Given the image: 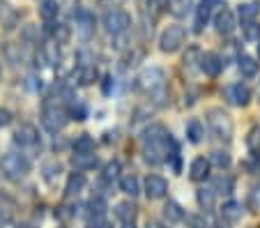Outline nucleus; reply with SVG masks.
I'll return each mask as SVG.
<instances>
[{
    "label": "nucleus",
    "mask_w": 260,
    "mask_h": 228,
    "mask_svg": "<svg viewBox=\"0 0 260 228\" xmlns=\"http://www.w3.org/2000/svg\"><path fill=\"white\" fill-rule=\"evenodd\" d=\"M168 145H173V139L164 124L147 127L145 134H143V157H145L147 164L159 166V164H164L168 157H173V154L168 152Z\"/></svg>",
    "instance_id": "obj_1"
},
{
    "label": "nucleus",
    "mask_w": 260,
    "mask_h": 228,
    "mask_svg": "<svg viewBox=\"0 0 260 228\" xmlns=\"http://www.w3.org/2000/svg\"><path fill=\"white\" fill-rule=\"evenodd\" d=\"M138 85L157 102L166 100V76H164V72L159 67H145L141 72V76H138Z\"/></svg>",
    "instance_id": "obj_2"
},
{
    "label": "nucleus",
    "mask_w": 260,
    "mask_h": 228,
    "mask_svg": "<svg viewBox=\"0 0 260 228\" xmlns=\"http://www.w3.org/2000/svg\"><path fill=\"white\" fill-rule=\"evenodd\" d=\"M205 118H207V124H210V129H212V134H214L216 139H221V141L233 139V120L223 109H210L205 113Z\"/></svg>",
    "instance_id": "obj_3"
},
{
    "label": "nucleus",
    "mask_w": 260,
    "mask_h": 228,
    "mask_svg": "<svg viewBox=\"0 0 260 228\" xmlns=\"http://www.w3.org/2000/svg\"><path fill=\"white\" fill-rule=\"evenodd\" d=\"M67 120L69 113L58 104H46L42 109V124H44V129H49L51 134H58L60 129L67 124Z\"/></svg>",
    "instance_id": "obj_4"
},
{
    "label": "nucleus",
    "mask_w": 260,
    "mask_h": 228,
    "mask_svg": "<svg viewBox=\"0 0 260 228\" xmlns=\"http://www.w3.org/2000/svg\"><path fill=\"white\" fill-rule=\"evenodd\" d=\"M30 171V161L19 152H7L3 157V173L10 180H21Z\"/></svg>",
    "instance_id": "obj_5"
},
{
    "label": "nucleus",
    "mask_w": 260,
    "mask_h": 228,
    "mask_svg": "<svg viewBox=\"0 0 260 228\" xmlns=\"http://www.w3.org/2000/svg\"><path fill=\"white\" fill-rule=\"evenodd\" d=\"M184 37H187V32H184L182 25H168L161 32V37H159V49H161L164 53H175V51L182 49Z\"/></svg>",
    "instance_id": "obj_6"
},
{
    "label": "nucleus",
    "mask_w": 260,
    "mask_h": 228,
    "mask_svg": "<svg viewBox=\"0 0 260 228\" xmlns=\"http://www.w3.org/2000/svg\"><path fill=\"white\" fill-rule=\"evenodd\" d=\"M104 25H106V30L111 35H122L132 25V16L124 10H108L104 14Z\"/></svg>",
    "instance_id": "obj_7"
},
{
    "label": "nucleus",
    "mask_w": 260,
    "mask_h": 228,
    "mask_svg": "<svg viewBox=\"0 0 260 228\" xmlns=\"http://www.w3.org/2000/svg\"><path fill=\"white\" fill-rule=\"evenodd\" d=\"M223 97L231 106H246L251 102V92L244 83H231L223 88Z\"/></svg>",
    "instance_id": "obj_8"
},
{
    "label": "nucleus",
    "mask_w": 260,
    "mask_h": 228,
    "mask_svg": "<svg viewBox=\"0 0 260 228\" xmlns=\"http://www.w3.org/2000/svg\"><path fill=\"white\" fill-rule=\"evenodd\" d=\"M168 193V182L157 173H150L145 178V196L150 201H159Z\"/></svg>",
    "instance_id": "obj_9"
},
{
    "label": "nucleus",
    "mask_w": 260,
    "mask_h": 228,
    "mask_svg": "<svg viewBox=\"0 0 260 228\" xmlns=\"http://www.w3.org/2000/svg\"><path fill=\"white\" fill-rule=\"evenodd\" d=\"M37 141H40V134H37V129H35L32 124H21V127L14 132V143L21 145V150L35 148Z\"/></svg>",
    "instance_id": "obj_10"
},
{
    "label": "nucleus",
    "mask_w": 260,
    "mask_h": 228,
    "mask_svg": "<svg viewBox=\"0 0 260 228\" xmlns=\"http://www.w3.org/2000/svg\"><path fill=\"white\" fill-rule=\"evenodd\" d=\"M214 28L219 35H233L237 28V21H235V14L231 10H219V14L214 16Z\"/></svg>",
    "instance_id": "obj_11"
},
{
    "label": "nucleus",
    "mask_w": 260,
    "mask_h": 228,
    "mask_svg": "<svg viewBox=\"0 0 260 228\" xmlns=\"http://www.w3.org/2000/svg\"><path fill=\"white\" fill-rule=\"evenodd\" d=\"M210 169H212L210 159L196 157L191 161V166H189V178H191L193 182H205V180L210 178Z\"/></svg>",
    "instance_id": "obj_12"
},
{
    "label": "nucleus",
    "mask_w": 260,
    "mask_h": 228,
    "mask_svg": "<svg viewBox=\"0 0 260 228\" xmlns=\"http://www.w3.org/2000/svg\"><path fill=\"white\" fill-rule=\"evenodd\" d=\"M223 67H226V60L221 58V55H216V53H205V55H203L201 70L205 72L207 76H219Z\"/></svg>",
    "instance_id": "obj_13"
},
{
    "label": "nucleus",
    "mask_w": 260,
    "mask_h": 228,
    "mask_svg": "<svg viewBox=\"0 0 260 228\" xmlns=\"http://www.w3.org/2000/svg\"><path fill=\"white\" fill-rule=\"evenodd\" d=\"M76 30L81 32V37H90L94 32V16L88 10L76 12Z\"/></svg>",
    "instance_id": "obj_14"
},
{
    "label": "nucleus",
    "mask_w": 260,
    "mask_h": 228,
    "mask_svg": "<svg viewBox=\"0 0 260 228\" xmlns=\"http://www.w3.org/2000/svg\"><path fill=\"white\" fill-rule=\"evenodd\" d=\"M83 187H85V175H83V171H76V173H72L67 178L64 196H67V199H74V196H79V193L83 191Z\"/></svg>",
    "instance_id": "obj_15"
},
{
    "label": "nucleus",
    "mask_w": 260,
    "mask_h": 228,
    "mask_svg": "<svg viewBox=\"0 0 260 228\" xmlns=\"http://www.w3.org/2000/svg\"><path fill=\"white\" fill-rule=\"evenodd\" d=\"M203 51L198 49V46H189L187 49V53H184V70H189V72H196V70H201V64H203Z\"/></svg>",
    "instance_id": "obj_16"
},
{
    "label": "nucleus",
    "mask_w": 260,
    "mask_h": 228,
    "mask_svg": "<svg viewBox=\"0 0 260 228\" xmlns=\"http://www.w3.org/2000/svg\"><path fill=\"white\" fill-rule=\"evenodd\" d=\"M164 219H166L168 223H180L187 219V214H184V210H182L180 203H175V201H168L166 205H164Z\"/></svg>",
    "instance_id": "obj_17"
},
{
    "label": "nucleus",
    "mask_w": 260,
    "mask_h": 228,
    "mask_svg": "<svg viewBox=\"0 0 260 228\" xmlns=\"http://www.w3.org/2000/svg\"><path fill=\"white\" fill-rule=\"evenodd\" d=\"M115 217H118L122 223H134V219H136V205L129 203V201L118 203L115 205Z\"/></svg>",
    "instance_id": "obj_18"
},
{
    "label": "nucleus",
    "mask_w": 260,
    "mask_h": 228,
    "mask_svg": "<svg viewBox=\"0 0 260 228\" xmlns=\"http://www.w3.org/2000/svg\"><path fill=\"white\" fill-rule=\"evenodd\" d=\"M72 166L76 171H90L97 166V157L94 154H79V152H74L72 154Z\"/></svg>",
    "instance_id": "obj_19"
},
{
    "label": "nucleus",
    "mask_w": 260,
    "mask_h": 228,
    "mask_svg": "<svg viewBox=\"0 0 260 228\" xmlns=\"http://www.w3.org/2000/svg\"><path fill=\"white\" fill-rule=\"evenodd\" d=\"M242 212H244V208H242V203H237V201H226L223 208H221V217L228 219V221H240Z\"/></svg>",
    "instance_id": "obj_20"
},
{
    "label": "nucleus",
    "mask_w": 260,
    "mask_h": 228,
    "mask_svg": "<svg viewBox=\"0 0 260 228\" xmlns=\"http://www.w3.org/2000/svg\"><path fill=\"white\" fill-rule=\"evenodd\" d=\"M237 67H240V74L246 76V79L258 74V62H255V58H251V55H240V58H237Z\"/></svg>",
    "instance_id": "obj_21"
},
{
    "label": "nucleus",
    "mask_w": 260,
    "mask_h": 228,
    "mask_svg": "<svg viewBox=\"0 0 260 228\" xmlns=\"http://www.w3.org/2000/svg\"><path fill=\"white\" fill-rule=\"evenodd\" d=\"M212 189H214V193H223V196H231L233 189H235V180L231 178V175H219V178L214 180V184H212Z\"/></svg>",
    "instance_id": "obj_22"
},
{
    "label": "nucleus",
    "mask_w": 260,
    "mask_h": 228,
    "mask_svg": "<svg viewBox=\"0 0 260 228\" xmlns=\"http://www.w3.org/2000/svg\"><path fill=\"white\" fill-rule=\"evenodd\" d=\"M74 152L79 154H92L94 152V139L90 134H81L74 141Z\"/></svg>",
    "instance_id": "obj_23"
},
{
    "label": "nucleus",
    "mask_w": 260,
    "mask_h": 228,
    "mask_svg": "<svg viewBox=\"0 0 260 228\" xmlns=\"http://www.w3.org/2000/svg\"><path fill=\"white\" fill-rule=\"evenodd\" d=\"M120 189H122V193H127V196H138L141 193V184H138V178L136 175H122L120 178Z\"/></svg>",
    "instance_id": "obj_24"
},
{
    "label": "nucleus",
    "mask_w": 260,
    "mask_h": 228,
    "mask_svg": "<svg viewBox=\"0 0 260 228\" xmlns=\"http://www.w3.org/2000/svg\"><path fill=\"white\" fill-rule=\"evenodd\" d=\"M203 136H205V127H203L201 120H196V118L189 120V124H187V139H189V143H201Z\"/></svg>",
    "instance_id": "obj_25"
},
{
    "label": "nucleus",
    "mask_w": 260,
    "mask_h": 228,
    "mask_svg": "<svg viewBox=\"0 0 260 228\" xmlns=\"http://www.w3.org/2000/svg\"><path fill=\"white\" fill-rule=\"evenodd\" d=\"M258 10H260V7L255 5V3H244V5H240L237 16H240L242 25H244V23H253L255 16H258Z\"/></svg>",
    "instance_id": "obj_26"
},
{
    "label": "nucleus",
    "mask_w": 260,
    "mask_h": 228,
    "mask_svg": "<svg viewBox=\"0 0 260 228\" xmlns=\"http://www.w3.org/2000/svg\"><path fill=\"white\" fill-rule=\"evenodd\" d=\"M60 173H62V164H60V161H46V164L42 166V175H44V180L49 184H53L55 180L60 178Z\"/></svg>",
    "instance_id": "obj_27"
},
{
    "label": "nucleus",
    "mask_w": 260,
    "mask_h": 228,
    "mask_svg": "<svg viewBox=\"0 0 260 228\" xmlns=\"http://www.w3.org/2000/svg\"><path fill=\"white\" fill-rule=\"evenodd\" d=\"M214 201H216V193L214 189H198V205H201L205 212H210V210H214Z\"/></svg>",
    "instance_id": "obj_28"
},
{
    "label": "nucleus",
    "mask_w": 260,
    "mask_h": 228,
    "mask_svg": "<svg viewBox=\"0 0 260 228\" xmlns=\"http://www.w3.org/2000/svg\"><path fill=\"white\" fill-rule=\"evenodd\" d=\"M231 161H233V159H231V154H228L226 150H214V152L210 154V164L216 166V169H221V171L228 169V166H231Z\"/></svg>",
    "instance_id": "obj_29"
},
{
    "label": "nucleus",
    "mask_w": 260,
    "mask_h": 228,
    "mask_svg": "<svg viewBox=\"0 0 260 228\" xmlns=\"http://www.w3.org/2000/svg\"><path fill=\"white\" fill-rule=\"evenodd\" d=\"M14 210H16V203L10 199V196H5V193H0V219L3 221H7V219L14 217Z\"/></svg>",
    "instance_id": "obj_30"
},
{
    "label": "nucleus",
    "mask_w": 260,
    "mask_h": 228,
    "mask_svg": "<svg viewBox=\"0 0 260 228\" xmlns=\"http://www.w3.org/2000/svg\"><path fill=\"white\" fill-rule=\"evenodd\" d=\"M210 7L201 5L196 10V21H193V32H203V28H205V23L210 21Z\"/></svg>",
    "instance_id": "obj_31"
},
{
    "label": "nucleus",
    "mask_w": 260,
    "mask_h": 228,
    "mask_svg": "<svg viewBox=\"0 0 260 228\" xmlns=\"http://www.w3.org/2000/svg\"><path fill=\"white\" fill-rule=\"evenodd\" d=\"M171 12L175 16H187L191 12V0H171Z\"/></svg>",
    "instance_id": "obj_32"
},
{
    "label": "nucleus",
    "mask_w": 260,
    "mask_h": 228,
    "mask_svg": "<svg viewBox=\"0 0 260 228\" xmlns=\"http://www.w3.org/2000/svg\"><path fill=\"white\" fill-rule=\"evenodd\" d=\"M51 35H53V42L55 44H67L69 42V25H64V23H58L53 30H51Z\"/></svg>",
    "instance_id": "obj_33"
},
{
    "label": "nucleus",
    "mask_w": 260,
    "mask_h": 228,
    "mask_svg": "<svg viewBox=\"0 0 260 228\" xmlns=\"http://www.w3.org/2000/svg\"><path fill=\"white\" fill-rule=\"evenodd\" d=\"M58 10H60V7L55 5L53 0H44V3H42V7H40V16L44 21H51V19H55V16H58Z\"/></svg>",
    "instance_id": "obj_34"
},
{
    "label": "nucleus",
    "mask_w": 260,
    "mask_h": 228,
    "mask_svg": "<svg viewBox=\"0 0 260 228\" xmlns=\"http://www.w3.org/2000/svg\"><path fill=\"white\" fill-rule=\"evenodd\" d=\"M88 210H90V217L92 219H104V212H106V203L104 199H92L88 203Z\"/></svg>",
    "instance_id": "obj_35"
},
{
    "label": "nucleus",
    "mask_w": 260,
    "mask_h": 228,
    "mask_svg": "<svg viewBox=\"0 0 260 228\" xmlns=\"http://www.w3.org/2000/svg\"><path fill=\"white\" fill-rule=\"evenodd\" d=\"M120 161H108L106 164V169H104V180L106 182H113V180H118L120 178Z\"/></svg>",
    "instance_id": "obj_36"
},
{
    "label": "nucleus",
    "mask_w": 260,
    "mask_h": 228,
    "mask_svg": "<svg viewBox=\"0 0 260 228\" xmlns=\"http://www.w3.org/2000/svg\"><path fill=\"white\" fill-rule=\"evenodd\" d=\"M246 148H249L251 152H260V127H253L249 132V136H246Z\"/></svg>",
    "instance_id": "obj_37"
},
{
    "label": "nucleus",
    "mask_w": 260,
    "mask_h": 228,
    "mask_svg": "<svg viewBox=\"0 0 260 228\" xmlns=\"http://www.w3.org/2000/svg\"><path fill=\"white\" fill-rule=\"evenodd\" d=\"M244 37L251 42H260V25L255 23H244Z\"/></svg>",
    "instance_id": "obj_38"
},
{
    "label": "nucleus",
    "mask_w": 260,
    "mask_h": 228,
    "mask_svg": "<svg viewBox=\"0 0 260 228\" xmlns=\"http://www.w3.org/2000/svg\"><path fill=\"white\" fill-rule=\"evenodd\" d=\"M94 76H97V72H94L92 64H90V67H83V70H81V74H79L81 85H90L94 81Z\"/></svg>",
    "instance_id": "obj_39"
},
{
    "label": "nucleus",
    "mask_w": 260,
    "mask_h": 228,
    "mask_svg": "<svg viewBox=\"0 0 260 228\" xmlns=\"http://www.w3.org/2000/svg\"><path fill=\"white\" fill-rule=\"evenodd\" d=\"M69 118L72 120H85L88 118V109H85L83 104H72V109H69Z\"/></svg>",
    "instance_id": "obj_40"
},
{
    "label": "nucleus",
    "mask_w": 260,
    "mask_h": 228,
    "mask_svg": "<svg viewBox=\"0 0 260 228\" xmlns=\"http://www.w3.org/2000/svg\"><path fill=\"white\" fill-rule=\"evenodd\" d=\"M249 203L253 210H260V187H253L249 193Z\"/></svg>",
    "instance_id": "obj_41"
},
{
    "label": "nucleus",
    "mask_w": 260,
    "mask_h": 228,
    "mask_svg": "<svg viewBox=\"0 0 260 228\" xmlns=\"http://www.w3.org/2000/svg\"><path fill=\"white\" fill-rule=\"evenodd\" d=\"M10 122H12V113L5 109H0V127H7Z\"/></svg>",
    "instance_id": "obj_42"
},
{
    "label": "nucleus",
    "mask_w": 260,
    "mask_h": 228,
    "mask_svg": "<svg viewBox=\"0 0 260 228\" xmlns=\"http://www.w3.org/2000/svg\"><path fill=\"white\" fill-rule=\"evenodd\" d=\"M90 228H113V226H111L106 219H92V221H90Z\"/></svg>",
    "instance_id": "obj_43"
},
{
    "label": "nucleus",
    "mask_w": 260,
    "mask_h": 228,
    "mask_svg": "<svg viewBox=\"0 0 260 228\" xmlns=\"http://www.w3.org/2000/svg\"><path fill=\"white\" fill-rule=\"evenodd\" d=\"M203 5L210 7V10H214V7H221V0H203Z\"/></svg>",
    "instance_id": "obj_44"
},
{
    "label": "nucleus",
    "mask_w": 260,
    "mask_h": 228,
    "mask_svg": "<svg viewBox=\"0 0 260 228\" xmlns=\"http://www.w3.org/2000/svg\"><path fill=\"white\" fill-rule=\"evenodd\" d=\"M111 81H113L111 76H106V79H104V94L111 92Z\"/></svg>",
    "instance_id": "obj_45"
},
{
    "label": "nucleus",
    "mask_w": 260,
    "mask_h": 228,
    "mask_svg": "<svg viewBox=\"0 0 260 228\" xmlns=\"http://www.w3.org/2000/svg\"><path fill=\"white\" fill-rule=\"evenodd\" d=\"M145 228H164V226H161L159 221H147V226H145Z\"/></svg>",
    "instance_id": "obj_46"
},
{
    "label": "nucleus",
    "mask_w": 260,
    "mask_h": 228,
    "mask_svg": "<svg viewBox=\"0 0 260 228\" xmlns=\"http://www.w3.org/2000/svg\"><path fill=\"white\" fill-rule=\"evenodd\" d=\"M19 228H37V226H32V223H23V226H19Z\"/></svg>",
    "instance_id": "obj_47"
},
{
    "label": "nucleus",
    "mask_w": 260,
    "mask_h": 228,
    "mask_svg": "<svg viewBox=\"0 0 260 228\" xmlns=\"http://www.w3.org/2000/svg\"><path fill=\"white\" fill-rule=\"evenodd\" d=\"M124 228H134V223H124Z\"/></svg>",
    "instance_id": "obj_48"
},
{
    "label": "nucleus",
    "mask_w": 260,
    "mask_h": 228,
    "mask_svg": "<svg viewBox=\"0 0 260 228\" xmlns=\"http://www.w3.org/2000/svg\"><path fill=\"white\" fill-rule=\"evenodd\" d=\"M258 58H260V42H258Z\"/></svg>",
    "instance_id": "obj_49"
},
{
    "label": "nucleus",
    "mask_w": 260,
    "mask_h": 228,
    "mask_svg": "<svg viewBox=\"0 0 260 228\" xmlns=\"http://www.w3.org/2000/svg\"><path fill=\"white\" fill-rule=\"evenodd\" d=\"M42 3H44V0H42Z\"/></svg>",
    "instance_id": "obj_50"
}]
</instances>
